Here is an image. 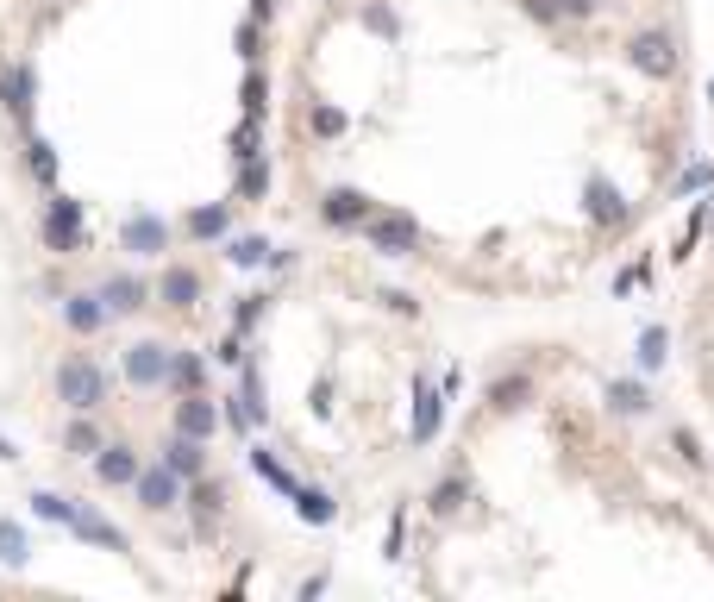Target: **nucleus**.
I'll return each instance as SVG.
<instances>
[{
	"mask_svg": "<svg viewBox=\"0 0 714 602\" xmlns=\"http://www.w3.org/2000/svg\"><path fill=\"white\" fill-rule=\"evenodd\" d=\"M132 496H138V508H151V515H163V508H176L182 502V477L163 465H138V477H132Z\"/></svg>",
	"mask_w": 714,
	"mask_h": 602,
	"instance_id": "nucleus-5",
	"label": "nucleus"
},
{
	"mask_svg": "<svg viewBox=\"0 0 714 602\" xmlns=\"http://www.w3.org/2000/svg\"><path fill=\"white\" fill-rule=\"evenodd\" d=\"M138 446H126V439H101V452H94V477L107 483V490H132V477H138Z\"/></svg>",
	"mask_w": 714,
	"mask_h": 602,
	"instance_id": "nucleus-8",
	"label": "nucleus"
},
{
	"mask_svg": "<svg viewBox=\"0 0 714 602\" xmlns=\"http://www.w3.org/2000/svg\"><path fill=\"white\" fill-rule=\"evenodd\" d=\"M0 458H19V446H13V439H0Z\"/></svg>",
	"mask_w": 714,
	"mask_h": 602,
	"instance_id": "nucleus-48",
	"label": "nucleus"
},
{
	"mask_svg": "<svg viewBox=\"0 0 714 602\" xmlns=\"http://www.w3.org/2000/svg\"><path fill=\"white\" fill-rule=\"evenodd\" d=\"M257 320H264V295H238V308H232V333H251Z\"/></svg>",
	"mask_w": 714,
	"mask_h": 602,
	"instance_id": "nucleus-37",
	"label": "nucleus"
},
{
	"mask_svg": "<svg viewBox=\"0 0 714 602\" xmlns=\"http://www.w3.org/2000/svg\"><path fill=\"white\" fill-rule=\"evenodd\" d=\"M671 446L683 452V465H702V446H696V433H689V427H677V433H671Z\"/></svg>",
	"mask_w": 714,
	"mask_h": 602,
	"instance_id": "nucleus-41",
	"label": "nucleus"
},
{
	"mask_svg": "<svg viewBox=\"0 0 714 602\" xmlns=\"http://www.w3.org/2000/svg\"><path fill=\"white\" fill-rule=\"evenodd\" d=\"M608 408H614V414H646V408H652V396H646V383L614 377V383H608Z\"/></svg>",
	"mask_w": 714,
	"mask_h": 602,
	"instance_id": "nucleus-26",
	"label": "nucleus"
},
{
	"mask_svg": "<svg viewBox=\"0 0 714 602\" xmlns=\"http://www.w3.org/2000/svg\"><path fill=\"white\" fill-rule=\"evenodd\" d=\"M583 214H589L595 226H627V195L614 189L608 176H589V182H583Z\"/></svg>",
	"mask_w": 714,
	"mask_h": 602,
	"instance_id": "nucleus-13",
	"label": "nucleus"
},
{
	"mask_svg": "<svg viewBox=\"0 0 714 602\" xmlns=\"http://www.w3.org/2000/svg\"><path fill=\"white\" fill-rule=\"evenodd\" d=\"M364 26H370V32H376V38H389V44H395V38H401V19H395V13H389V7H383V0H376V7H364Z\"/></svg>",
	"mask_w": 714,
	"mask_h": 602,
	"instance_id": "nucleus-36",
	"label": "nucleus"
},
{
	"mask_svg": "<svg viewBox=\"0 0 714 602\" xmlns=\"http://www.w3.org/2000/svg\"><path fill=\"white\" fill-rule=\"evenodd\" d=\"M401 527H408V515L395 508V515H389V540H383V546H389V559H401Z\"/></svg>",
	"mask_w": 714,
	"mask_h": 602,
	"instance_id": "nucleus-42",
	"label": "nucleus"
},
{
	"mask_svg": "<svg viewBox=\"0 0 714 602\" xmlns=\"http://www.w3.org/2000/svg\"><path fill=\"white\" fill-rule=\"evenodd\" d=\"M176 433H188V439H207V446H213V433H220V402H213V396H201V389H188V396L176 402Z\"/></svg>",
	"mask_w": 714,
	"mask_h": 602,
	"instance_id": "nucleus-12",
	"label": "nucleus"
},
{
	"mask_svg": "<svg viewBox=\"0 0 714 602\" xmlns=\"http://www.w3.org/2000/svg\"><path fill=\"white\" fill-rule=\"evenodd\" d=\"M38 233H44V251H63V258H76L82 239H88V214H82V201L51 195V207H44V220H38Z\"/></svg>",
	"mask_w": 714,
	"mask_h": 602,
	"instance_id": "nucleus-3",
	"label": "nucleus"
},
{
	"mask_svg": "<svg viewBox=\"0 0 714 602\" xmlns=\"http://www.w3.org/2000/svg\"><path fill=\"white\" fill-rule=\"evenodd\" d=\"M257 26H264V19H245V26L232 32V44H238V57H245V63H257V44H264V32H257Z\"/></svg>",
	"mask_w": 714,
	"mask_h": 602,
	"instance_id": "nucleus-38",
	"label": "nucleus"
},
{
	"mask_svg": "<svg viewBox=\"0 0 714 602\" xmlns=\"http://www.w3.org/2000/svg\"><path fill=\"white\" fill-rule=\"evenodd\" d=\"M251 471H257V477H264V483H270V490H282V496H295V471H289V465H282V458H276V452L264 446V439H257V446H251Z\"/></svg>",
	"mask_w": 714,
	"mask_h": 602,
	"instance_id": "nucleus-23",
	"label": "nucleus"
},
{
	"mask_svg": "<svg viewBox=\"0 0 714 602\" xmlns=\"http://www.w3.org/2000/svg\"><path fill=\"white\" fill-rule=\"evenodd\" d=\"M702 182H714V170H708V164H696V170H683V182H677V189H702Z\"/></svg>",
	"mask_w": 714,
	"mask_h": 602,
	"instance_id": "nucleus-46",
	"label": "nucleus"
},
{
	"mask_svg": "<svg viewBox=\"0 0 714 602\" xmlns=\"http://www.w3.org/2000/svg\"><path fill=\"white\" fill-rule=\"evenodd\" d=\"M63 452H76V458H94V452H101V427H94L88 414H76V421L63 427Z\"/></svg>",
	"mask_w": 714,
	"mask_h": 602,
	"instance_id": "nucleus-28",
	"label": "nucleus"
},
{
	"mask_svg": "<svg viewBox=\"0 0 714 602\" xmlns=\"http://www.w3.org/2000/svg\"><path fill=\"white\" fill-rule=\"evenodd\" d=\"M357 233H364V245L376 251V258H414V251H420V220L395 214V207H370Z\"/></svg>",
	"mask_w": 714,
	"mask_h": 602,
	"instance_id": "nucleus-1",
	"label": "nucleus"
},
{
	"mask_svg": "<svg viewBox=\"0 0 714 602\" xmlns=\"http://www.w3.org/2000/svg\"><path fill=\"white\" fill-rule=\"evenodd\" d=\"M439 427H445V389H439V383H426V377H414V414H408V439H414V446H433V439H439Z\"/></svg>",
	"mask_w": 714,
	"mask_h": 602,
	"instance_id": "nucleus-6",
	"label": "nucleus"
},
{
	"mask_svg": "<svg viewBox=\"0 0 714 602\" xmlns=\"http://www.w3.org/2000/svg\"><path fill=\"white\" fill-rule=\"evenodd\" d=\"M201 377H207V358H201V352H176V345H170V370H163V389L188 396V389H201Z\"/></svg>",
	"mask_w": 714,
	"mask_h": 602,
	"instance_id": "nucleus-20",
	"label": "nucleus"
},
{
	"mask_svg": "<svg viewBox=\"0 0 714 602\" xmlns=\"http://www.w3.org/2000/svg\"><path fill=\"white\" fill-rule=\"evenodd\" d=\"M163 370H170V345H157V339L126 345V383L132 389H163Z\"/></svg>",
	"mask_w": 714,
	"mask_h": 602,
	"instance_id": "nucleus-10",
	"label": "nucleus"
},
{
	"mask_svg": "<svg viewBox=\"0 0 714 602\" xmlns=\"http://www.w3.org/2000/svg\"><path fill=\"white\" fill-rule=\"evenodd\" d=\"M32 515H38V521H57V527H69V521H76V496L38 490V496H32Z\"/></svg>",
	"mask_w": 714,
	"mask_h": 602,
	"instance_id": "nucleus-33",
	"label": "nucleus"
},
{
	"mask_svg": "<svg viewBox=\"0 0 714 602\" xmlns=\"http://www.w3.org/2000/svg\"><path fill=\"white\" fill-rule=\"evenodd\" d=\"M119 251H132V258H163V251H170V220L163 214H126Z\"/></svg>",
	"mask_w": 714,
	"mask_h": 602,
	"instance_id": "nucleus-7",
	"label": "nucleus"
},
{
	"mask_svg": "<svg viewBox=\"0 0 714 602\" xmlns=\"http://www.w3.org/2000/svg\"><path fill=\"white\" fill-rule=\"evenodd\" d=\"M232 157H238V164H245V157H264V120L245 113V120L232 126Z\"/></svg>",
	"mask_w": 714,
	"mask_h": 602,
	"instance_id": "nucleus-34",
	"label": "nucleus"
},
{
	"mask_svg": "<svg viewBox=\"0 0 714 602\" xmlns=\"http://www.w3.org/2000/svg\"><path fill=\"white\" fill-rule=\"evenodd\" d=\"M370 207H376V201H370L364 189H326V201H320V220H326V226H339V233H357Z\"/></svg>",
	"mask_w": 714,
	"mask_h": 602,
	"instance_id": "nucleus-14",
	"label": "nucleus"
},
{
	"mask_svg": "<svg viewBox=\"0 0 714 602\" xmlns=\"http://www.w3.org/2000/svg\"><path fill=\"white\" fill-rule=\"evenodd\" d=\"M69 534L76 540H88V546H107V552H126V527H113L101 508H88V502H76V521H69Z\"/></svg>",
	"mask_w": 714,
	"mask_h": 602,
	"instance_id": "nucleus-17",
	"label": "nucleus"
},
{
	"mask_svg": "<svg viewBox=\"0 0 714 602\" xmlns=\"http://www.w3.org/2000/svg\"><path fill=\"white\" fill-rule=\"evenodd\" d=\"M238 107H245L251 120H264V113H270V82L257 76V63H245V88H238Z\"/></svg>",
	"mask_w": 714,
	"mask_h": 602,
	"instance_id": "nucleus-29",
	"label": "nucleus"
},
{
	"mask_svg": "<svg viewBox=\"0 0 714 602\" xmlns=\"http://www.w3.org/2000/svg\"><path fill=\"white\" fill-rule=\"evenodd\" d=\"M182 233H188V239H201V245L226 239V233H232V207H226V201H213V207H195V214L182 220Z\"/></svg>",
	"mask_w": 714,
	"mask_h": 602,
	"instance_id": "nucleus-19",
	"label": "nucleus"
},
{
	"mask_svg": "<svg viewBox=\"0 0 714 602\" xmlns=\"http://www.w3.org/2000/svg\"><path fill=\"white\" fill-rule=\"evenodd\" d=\"M94 295H101V308L119 320V314H138V308H151V283H145V276H132V270H113L107 276V283L101 289H94Z\"/></svg>",
	"mask_w": 714,
	"mask_h": 602,
	"instance_id": "nucleus-9",
	"label": "nucleus"
},
{
	"mask_svg": "<svg viewBox=\"0 0 714 602\" xmlns=\"http://www.w3.org/2000/svg\"><path fill=\"white\" fill-rule=\"evenodd\" d=\"M163 465H170L182 483H201V471H207V439L170 433V439H163Z\"/></svg>",
	"mask_w": 714,
	"mask_h": 602,
	"instance_id": "nucleus-16",
	"label": "nucleus"
},
{
	"mask_svg": "<svg viewBox=\"0 0 714 602\" xmlns=\"http://www.w3.org/2000/svg\"><path fill=\"white\" fill-rule=\"evenodd\" d=\"M295 515L307 521V527H332V515H339V502H332L326 490H307V483H295Z\"/></svg>",
	"mask_w": 714,
	"mask_h": 602,
	"instance_id": "nucleus-21",
	"label": "nucleus"
},
{
	"mask_svg": "<svg viewBox=\"0 0 714 602\" xmlns=\"http://www.w3.org/2000/svg\"><path fill=\"white\" fill-rule=\"evenodd\" d=\"M220 502H226V496H220V490H207V483L195 490V508H201V515H220Z\"/></svg>",
	"mask_w": 714,
	"mask_h": 602,
	"instance_id": "nucleus-44",
	"label": "nucleus"
},
{
	"mask_svg": "<svg viewBox=\"0 0 714 602\" xmlns=\"http://www.w3.org/2000/svg\"><path fill=\"white\" fill-rule=\"evenodd\" d=\"M520 7H527L533 26H564V7H558V0H520Z\"/></svg>",
	"mask_w": 714,
	"mask_h": 602,
	"instance_id": "nucleus-39",
	"label": "nucleus"
},
{
	"mask_svg": "<svg viewBox=\"0 0 714 602\" xmlns=\"http://www.w3.org/2000/svg\"><path fill=\"white\" fill-rule=\"evenodd\" d=\"M627 63H633L646 82H671V76H677V38L664 32V26L633 32V38H627Z\"/></svg>",
	"mask_w": 714,
	"mask_h": 602,
	"instance_id": "nucleus-4",
	"label": "nucleus"
},
{
	"mask_svg": "<svg viewBox=\"0 0 714 602\" xmlns=\"http://www.w3.org/2000/svg\"><path fill=\"white\" fill-rule=\"evenodd\" d=\"M26 170L44 182V189H57V145H51V138L26 132Z\"/></svg>",
	"mask_w": 714,
	"mask_h": 602,
	"instance_id": "nucleus-24",
	"label": "nucleus"
},
{
	"mask_svg": "<svg viewBox=\"0 0 714 602\" xmlns=\"http://www.w3.org/2000/svg\"><path fill=\"white\" fill-rule=\"evenodd\" d=\"M470 502V477H445L433 496H426V508H433V515H458V508Z\"/></svg>",
	"mask_w": 714,
	"mask_h": 602,
	"instance_id": "nucleus-30",
	"label": "nucleus"
},
{
	"mask_svg": "<svg viewBox=\"0 0 714 602\" xmlns=\"http://www.w3.org/2000/svg\"><path fill=\"white\" fill-rule=\"evenodd\" d=\"M558 7H564V19H595L602 0H558Z\"/></svg>",
	"mask_w": 714,
	"mask_h": 602,
	"instance_id": "nucleus-43",
	"label": "nucleus"
},
{
	"mask_svg": "<svg viewBox=\"0 0 714 602\" xmlns=\"http://www.w3.org/2000/svg\"><path fill=\"white\" fill-rule=\"evenodd\" d=\"M276 13V0H251V19H270Z\"/></svg>",
	"mask_w": 714,
	"mask_h": 602,
	"instance_id": "nucleus-47",
	"label": "nucleus"
},
{
	"mask_svg": "<svg viewBox=\"0 0 714 602\" xmlns=\"http://www.w3.org/2000/svg\"><path fill=\"white\" fill-rule=\"evenodd\" d=\"M664 358H671V333H664V327H646V333H639V370L652 377V370H664Z\"/></svg>",
	"mask_w": 714,
	"mask_h": 602,
	"instance_id": "nucleus-32",
	"label": "nucleus"
},
{
	"mask_svg": "<svg viewBox=\"0 0 714 602\" xmlns=\"http://www.w3.org/2000/svg\"><path fill=\"white\" fill-rule=\"evenodd\" d=\"M163 308H176V314H188L201 301V276L188 270V264H163V276H157V289H151Z\"/></svg>",
	"mask_w": 714,
	"mask_h": 602,
	"instance_id": "nucleus-15",
	"label": "nucleus"
},
{
	"mask_svg": "<svg viewBox=\"0 0 714 602\" xmlns=\"http://www.w3.org/2000/svg\"><path fill=\"white\" fill-rule=\"evenodd\" d=\"M107 320H113V314L101 308V295H94V289L63 295V327H69V333H82V339H88V333H101Z\"/></svg>",
	"mask_w": 714,
	"mask_h": 602,
	"instance_id": "nucleus-18",
	"label": "nucleus"
},
{
	"mask_svg": "<svg viewBox=\"0 0 714 602\" xmlns=\"http://www.w3.org/2000/svg\"><path fill=\"white\" fill-rule=\"evenodd\" d=\"M527 396H533V377H527V370H514V377H495L489 408L495 414H514V408H527Z\"/></svg>",
	"mask_w": 714,
	"mask_h": 602,
	"instance_id": "nucleus-22",
	"label": "nucleus"
},
{
	"mask_svg": "<svg viewBox=\"0 0 714 602\" xmlns=\"http://www.w3.org/2000/svg\"><path fill=\"white\" fill-rule=\"evenodd\" d=\"M232 195H238V201H264V195H270V164H264V157H245V164H238Z\"/></svg>",
	"mask_w": 714,
	"mask_h": 602,
	"instance_id": "nucleus-25",
	"label": "nucleus"
},
{
	"mask_svg": "<svg viewBox=\"0 0 714 602\" xmlns=\"http://www.w3.org/2000/svg\"><path fill=\"white\" fill-rule=\"evenodd\" d=\"M0 101L19 126H32V101H38V69L32 63H7L0 69Z\"/></svg>",
	"mask_w": 714,
	"mask_h": 602,
	"instance_id": "nucleus-11",
	"label": "nucleus"
},
{
	"mask_svg": "<svg viewBox=\"0 0 714 602\" xmlns=\"http://www.w3.org/2000/svg\"><path fill=\"white\" fill-rule=\"evenodd\" d=\"M708 101H714V82H708Z\"/></svg>",
	"mask_w": 714,
	"mask_h": 602,
	"instance_id": "nucleus-49",
	"label": "nucleus"
},
{
	"mask_svg": "<svg viewBox=\"0 0 714 602\" xmlns=\"http://www.w3.org/2000/svg\"><path fill=\"white\" fill-rule=\"evenodd\" d=\"M32 559V540H26V527H19V521H0V565H26Z\"/></svg>",
	"mask_w": 714,
	"mask_h": 602,
	"instance_id": "nucleus-31",
	"label": "nucleus"
},
{
	"mask_svg": "<svg viewBox=\"0 0 714 602\" xmlns=\"http://www.w3.org/2000/svg\"><path fill=\"white\" fill-rule=\"evenodd\" d=\"M307 132H314V138H345V132H351V120H345V107L314 101V107H307Z\"/></svg>",
	"mask_w": 714,
	"mask_h": 602,
	"instance_id": "nucleus-27",
	"label": "nucleus"
},
{
	"mask_svg": "<svg viewBox=\"0 0 714 602\" xmlns=\"http://www.w3.org/2000/svg\"><path fill=\"white\" fill-rule=\"evenodd\" d=\"M57 402L69 414H94L107 402V370L94 364V358H63L57 364Z\"/></svg>",
	"mask_w": 714,
	"mask_h": 602,
	"instance_id": "nucleus-2",
	"label": "nucleus"
},
{
	"mask_svg": "<svg viewBox=\"0 0 714 602\" xmlns=\"http://www.w3.org/2000/svg\"><path fill=\"white\" fill-rule=\"evenodd\" d=\"M226 264H238V270H264V264H270V239H232V245H226Z\"/></svg>",
	"mask_w": 714,
	"mask_h": 602,
	"instance_id": "nucleus-35",
	"label": "nucleus"
},
{
	"mask_svg": "<svg viewBox=\"0 0 714 602\" xmlns=\"http://www.w3.org/2000/svg\"><path fill=\"white\" fill-rule=\"evenodd\" d=\"M383 301H389L395 314H414V308H420V301H414V295H401V289H383Z\"/></svg>",
	"mask_w": 714,
	"mask_h": 602,
	"instance_id": "nucleus-45",
	"label": "nucleus"
},
{
	"mask_svg": "<svg viewBox=\"0 0 714 602\" xmlns=\"http://www.w3.org/2000/svg\"><path fill=\"white\" fill-rule=\"evenodd\" d=\"M213 358H220V364H245L251 352H245V333H226L220 339V352H213Z\"/></svg>",
	"mask_w": 714,
	"mask_h": 602,
	"instance_id": "nucleus-40",
	"label": "nucleus"
}]
</instances>
